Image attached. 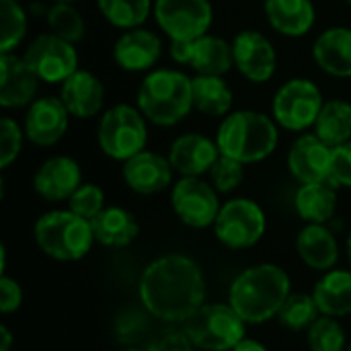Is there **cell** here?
Listing matches in <instances>:
<instances>
[{
	"mask_svg": "<svg viewBox=\"0 0 351 351\" xmlns=\"http://www.w3.org/2000/svg\"><path fill=\"white\" fill-rule=\"evenodd\" d=\"M140 300L160 321H189L206 300V282L199 265L185 255L154 259L140 278Z\"/></svg>",
	"mask_w": 351,
	"mask_h": 351,
	"instance_id": "cell-1",
	"label": "cell"
},
{
	"mask_svg": "<svg viewBox=\"0 0 351 351\" xmlns=\"http://www.w3.org/2000/svg\"><path fill=\"white\" fill-rule=\"evenodd\" d=\"M288 296V274L274 263H261L245 269L232 282L228 292V304L241 315L245 323L259 325L280 315Z\"/></svg>",
	"mask_w": 351,
	"mask_h": 351,
	"instance_id": "cell-2",
	"label": "cell"
},
{
	"mask_svg": "<svg viewBox=\"0 0 351 351\" xmlns=\"http://www.w3.org/2000/svg\"><path fill=\"white\" fill-rule=\"evenodd\" d=\"M278 140L280 132L276 119L253 109L232 111L222 119L216 132L220 154H226L243 165L261 162L271 156L278 148Z\"/></svg>",
	"mask_w": 351,
	"mask_h": 351,
	"instance_id": "cell-3",
	"label": "cell"
},
{
	"mask_svg": "<svg viewBox=\"0 0 351 351\" xmlns=\"http://www.w3.org/2000/svg\"><path fill=\"white\" fill-rule=\"evenodd\" d=\"M138 109L154 125H177L195 109L193 78L173 68L148 72L138 88Z\"/></svg>",
	"mask_w": 351,
	"mask_h": 351,
	"instance_id": "cell-4",
	"label": "cell"
},
{
	"mask_svg": "<svg viewBox=\"0 0 351 351\" xmlns=\"http://www.w3.org/2000/svg\"><path fill=\"white\" fill-rule=\"evenodd\" d=\"M33 234L37 247L56 261H78L95 243L90 220L74 214L72 210H53L43 214L35 222Z\"/></svg>",
	"mask_w": 351,
	"mask_h": 351,
	"instance_id": "cell-5",
	"label": "cell"
},
{
	"mask_svg": "<svg viewBox=\"0 0 351 351\" xmlns=\"http://www.w3.org/2000/svg\"><path fill=\"white\" fill-rule=\"evenodd\" d=\"M146 117L138 107L128 103H119L109 107L99 121L97 140L101 150L113 158L125 162L138 152L146 150L148 142V125Z\"/></svg>",
	"mask_w": 351,
	"mask_h": 351,
	"instance_id": "cell-6",
	"label": "cell"
},
{
	"mask_svg": "<svg viewBox=\"0 0 351 351\" xmlns=\"http://www.w3.org/2000/svg\"><path fill=\"white\" fill-rule=\"evenodd\" d=\"M245 325L230 304H204L185 321V333L199 350L232 351L245 339Z\"/></svg>",
	"mask_w": 351,
	"mask_h": 351,
	"instance_id": "cell-7",
	"label": "cell"
},
{
	"mask_svg": "<svg viewBox=\"0 0 351 351\" xmlns=\"http://www.w3.org/2000/svg\"><path fill=\"white\" fill-rule=\"evenodd\" d=\"M323 105V93L313 80L292 78L278 88L271 103V115L284 130L306 132L308 128H315Z\"/></svg>",
	"mask_w": 351,
	"mask_h": 351,
	"instance_id": "cell-8",
	"label": "cell"
},
{
	"mask_svg": "<svg viewBox=\"0 0 351 351\" xmlns=\"http://www.w3.org/2000/svg\"><path fill=\"white\" fill-rule=\"evenodd\" d=\"M267 228L265 214L259 204L247 197H237L220 208L214 222L218 241L228 249H249L257 245Z\"/></svg>",
	"mask_w": 351,
	"mask_h": 351,
	"instance_id": "cell-9",
	"label": "cell"
},
{
	"mask_svg": "<svg viewBox=\"0 0 351 351\" xmlns=\"http://www.w3.org/2000/svg\"><path fill=\"white\" fill-rule=\"evenodd\" d=\"M154 19L171 41H193L208 35L214 8L210 0H154Z\"/></svg>",
	"mask_w": 351,
	"mask_h": 351,
	"instance_id": "cell-10",
	"label": "cell"
},
{
	"mask_svg": "<svg viewBox=\"0 0 351 351\" xmlns=\"http://www.w3.org/2000/svg\"><path fill=\"white\" fill-rule=\"evenodd\" d=\"M29 68L43 82H64L78 70V53L74 43L53 35H37L23 53Z\"/></svg>",
	"mask_w": 351,
	"mask_h": 351,
	"instance_id": "cell-11",
	"label": "cell"
},
{
	"mask_svg": "<svg viewBox=\"0 0 351 351\" xmlns=\"http://www.w3.org/2000/svg\"><path fill=\"white\" fill-rule=\"evenodd\" d=\"M171 206L177 218L191 228H208L220 214L218 191L202 177H181L171 191Z\"/></svg>",
	"mask_w": 351,
	"mask_h": 351,
	"instance_id": "cell-12",
	"label": "cell"
},
{
	"mask_svg": "<svg viewBox=\"0 0 351 351\" xmlns=\"http://www.w3.org/2000/svg\"><path fill=\"white\" fill-rule=\"evenodd\" d=\"M288 169L300 185L331 183L333 148L317 134H302L294 140L288 152Z\"/></svg>",
	"mask_w": 351,
	"mask_h": 351,
	"instance_id": "cell-13",
	"label": "cell"
},
{
	"mask_svg": "<svg viewBox=\"0 0 351 351\" xmlns=\"http://www.w3.org/2000/svg\"><path fill=\"white\" fill-rule=\"evenodd\" d=\"M70 125V111L60 97H41L35 99L25 113V138L35 146L47 148L58 144Z\"/></svg>",
	"mask_w": 351,
	"mask_h": 351,
	"instance_id": "cell-14",
	"label": "cell"
},
{
	"mask_svg": "<svg viewBox=\"0 0 351 351\" xmlns=\"http://www.w3.org/2000/svg\"><path fill=\"white\" fill-rule=\"evenodd\" d=\"M232 56L234 68L251 82H267L276 74V47L259 31H241L232 41Z\"/></svg>",
	"mask_w": 351,
	"mask_h": 351,
	"instance_id": "cell-15",
	"label": "cell"
},
{
	"mask_svg": "<svg viewBox=\"0 0 351 351\" xmlns=\"http://www.w3.org/2000/svg\"><path fill=\"white\" fill-rule=\"evenodd\" d=\"M173 165L169 156L165 158L158 152L142 150L136 156L128 158L121 167V177L125 185L142 195H154L167 189L173 181Z\"/></svg>",
	"mask_w": 351,
	"mask_h": 351,
	"instance_id": "cell-16",
	"label": "cell"
},
{
	"mask_svg": "<svg viewBox=\"0 0 351 351\" xmlns=\"http://www.w3.org/2000/svg\"><path fill=\"white\" fill-rule=\"evenodd\" d=\"M37 86L39 78L23 56L0 53V105L4 109L29 107L35 101Z\"/></svg>",
	"mask_w": 351,
	"mask_h": 351,
	"instance_id": "cell-17",
	"label": "cell"
},
{
	"mask_svg": "<svg viewBox=\"0 0 351 351\" xmlns=\"http://www.w3.org/2000/svg\"><path fill=\"white\" fill-rule=\"evenodd\" d=\"M218 156L220 148L216 140L195 132L179 136L169 150V160L181 177H202L204 173H210Z\"/></svg>",
	"mask_w": 351,
	"mask_h": 351,
	"instance_id": "cell-18",
	"label": "cell"
},
{
	"mask_svg": "<svg viewBox=\"0 0 351 351\" xmlns=\"http://www.w3.org/2000/svg\"><path fill=\"white\" fill-rule=\"evenodd\" d=\"M82 185L80 165L70 156H51L37 169L33 177L35 191L45 202H64Z\"/></svg>",
	"mask_w": 351,
	"mask_h": 351,
	"instance_id": "cell-19",
	"label": "cell"
},
{
	"mask_svg": "<svg viewBox=\"0 0 351 351\" xmlns=\"http://www.w3.org/2000/svg\"><path fill=\"white\" fill-rule=\"evenodd\" d=\"M162 56V41L154 31L136 27L119 35L113 45V58L125 72H146Z\"/></svg>",
	"mask_w": 351,
	"mask_h": 351,
	"instance_id": "cell-20",
	"label": "cell"
},
{
	"mask_svg": "<svg viewBox=\"0 0 351 351\" xmlns=\"http://www.w3.org/2000/svg\"><path fill=\"white\" fill-rule=\"evenodd\" d=\"M60 99L70 111V115L80 119L95 117L105 103V86L99 76L88 70H76L62 82Z\"/></svg>",
	"mask_w": 351,
	"mask_h": 351,
	"instance_id": "cell-21",
	"label": "cell"
},
{
	"mask_svg": "<svg viewBox=\"0 0 351 351\" xmlns=\"http://www.w3.org/2000/svg\"><path fill=\"white\" fill-rule=\"evenodd\" d=\"M313 58L323 72L337 78H351L350 27H331L323 31L313 45Z\"/></svg>",
	"mask_w": 351,
	"mask_h": 351,
	"instance_id": "cell-22",
	"label": "cell"
},
{
	"mask_svg": "<svg viewBox=\"0 0 351 351\" xmlns=\"http://www.w3.org/2000/svg\"><path fill=\"white\" fill-rule=\"evenodd\" d=\"M263 8L269 25L286 37L306 35L317 19L313 0H265Z\"/></svg>",
	"mask_w": 351,
	"mask_h": 351,
	"instance_id": "cell-23",
	"label": "cell"
},
{
	"mask_svg": "<svg viewBox=\"0 0 351 351\" xmlns=\"http://www.w3.org/2000/svg\"><path fill=\"white\" fill-rule=\"evenodd\" d=\"M296 249L300 259L319 271L331 269L339 259V247L333 232L323 224H308L300 230L296 239Z\"/></svg>",
	"mask_w": 351,
	"mask_h": 351,
	"instance_id": "cell-24",
	"label": "cell"
},
{
	"mask_svg": "<svg viewBox=\"0 0 351 351\" xmlns=\"http://www.w3.org/2000/svg\"><path fill=\"white\" fill-rule=\"evenodd\" d=\"M90 224H93L95 241H99L103 247H113V249L128 247L130 243L136 241L140 232V224L136 216L119 206L105 208L97 218L90 220Z\"/></svg>",
	"mask_w": 351,
	"mask_h": 351,
	"instance_id": "cell-25",
	"label": "cell"
},
{
	"mask_svg": "<svg viewBox=\"0 0 351 351\" xmlns=\"http://www.w3.org/2000/svg\"><path fill=\"white\" fill-rule=\"evenodd\" d=\"M232 66H234L232 43H228L226 39L208 33L193 41L189 68H193L197 74L224 76Z\"/></svg>",
	"mask_w": 351,
	"mask_h": 351,
	"instance_id": "cell-26",
	"label": "cell"
},
{
	"mask_svg": "<svg viewBox=\"0 0 351 351\" xmlns=\"http://www.w3.org/2000/svg\"><path fill=\"white\" fill-rule=\"evenodd\" d=\"M315 302L325 317H346L351 313V271L335 269L315 286Z\"/></svg>",
	"mask_w": 351,
	"mask_h": 351,
	"instance_id": "cell-27",
	"label": "cell"
},
{
	"mask_svg": "<svg viewBox=\"0 0 351 351\" xmlns=\"http://www.w3.org/2000/svg\"><path fill=\"white\" fill-rule=\"evenodd\" d=\"M296 212L308 224H323L333 218L337 210V191L333 183L300 185L294 199Z\"/></svg>",
	"mask_w": 351,
	"mask_h": 351,
	"instance_id": "cell-28",
	"label": "cell"
},
{
	"mask_svg": "<svg viewBox=\"0 0 351 351\" xmlns=\"http://www.w3.org/2000/svg\"><path fill=\"white\" fill-rule=\"evenodd\" d=\"M234 95L224 76L197 74L193 78V107L208 117H226Z\"/></svg>",
	"mask_w": 351,
	"mask_h": 351,
	"instance_id": "cell-29",
	"label": "cell"
},
{
	"mask_svg": "<svg viewBox=\"0 0 351 351\" xmlns=\"http://www.w3.org/2000/svg\"><path fill=\"white\" fill-rule=\"evenodd\" d=\"M315 134L329 144L331 148H337L351 140V103L341 99L325 101L317 121H315Z\"/></svg>",
	"mask_w": 351,
	"mask_h": 351,
	"instance_id": "cell-30",
	"label": "cell"
},
{
	"mask_svg": "<svg viewBox=\"0 0 351 351\" xmlns=\"http://www.w3.org/2000/svg\"><path fill=\"white\" fill-rule=\"evenodd\" d=\"M97 6L107 23L125 31L144 25L154 10L152 0H97Z\"/></svg>",
	"mask_w": 351,
	"mask_h": 351,
	"instance_id": "cell-31",
	"label": "cell"
},
{
	"mask_svg": "<svg viewBox=\"0 0 351 351\" xmlns=\"http://www.w3.org/2000/svg\"><path fill=\"white\" fill-rule=\"evenodd\" d=\"M27 33V14L19 0H0V53L14 51Z\"/></svg>",
	"mask_w": 351,
	"mask_h": 351,
	"instance_id": "cell-32",
	"label": "cell"
},
{
	"mask_svg": "<svg viewBox=\"0 0 351 351\" xmlns=\"http://www.w3.org/2000/svg\"><path fill=\"white\" fill-rule=\"evenodd\" d=\"M45 21L49 25V31L70 43H78L86 35V25L82 14L74 8V4H51L47 8Z\"/></svg>",
	"mask_w": 351,
	"mask_h": 351,
	"instance_id": "cell-33",
	"label": "cell"
},
{
	"mask_svg": "<svg viewBox=\"0 0 351 351\" xmlns=\"http://www.w3.org/2000/svg\"><path fill=\"white\" fill-rule=\"evenodd\" d=\"M319 306L315 302V296L308 294H290L280 311V323L292 331L308 329L319 319Z\"/></svg>",
	"mask_w": 351,
	"mask_h": 351,
	"instance_id": "cell-34",
	"label": "cell"
},
{
	"mask_svg": "<svg viewBox=\"0 0 351 351\" xmlns=\"http://www.w3.org/2000/svg\"><path fill=\"white\" fill-rule=\"evenodd\" d=\"M346 331L333 317H321L308 327V348L313 351H343Z\"/></svg>",
	"mask_w": 351,
	"mask_h": 351,
	"instance_id": "cell-35",
	"label": "cell"
},
{
	"mask_svg": "<svg viewBox=\"0 0 351 351\" xmlns=\"http://www.w3.org/2000/svg\"><path fill=\"white\" fill-rule=\"evenodd\" d=\"M208 175H210V183L216 187V191L230 193L241 187V183L245 179V165L226 154H220Z\"/></svg>",
	"mask_w": 351,
	"mask_h": 351,
	"instance_id": "cell-36",
	"label": "cell"
},
{
	"mask_svg": "<svg viewBox=\"0 0 351 351\" xmlns=\"http://www.w3.org/2000/svg\"><path fill=\"white\" fill-rule=\"evenodd\" d=\"M68 210H72L74 214L93 220L97 218L103 210H105V193L99 185L95 183H82L72 197L68 199Z\"/></svg>",
	"mask_w": 351,
	"mask_h": 351,
	"instance_id": "cell-37",
	"label": "cell"
},
{
	"mask_svg": "<svg viewBox=\"0 0 351 351\" xmlns=\"http://www.w3.org/2000/svg\"><path fill=\"white\" fill-rule=\"evenodd\" d=\"M23 138L25 130L12 117L0 119V169H8L16 160L21 154Z\"/></svg>",
	"mask_w": 351,
	"mask_h": 351,
	"instance_id": "cell-38",
	"label": "cell"
},
{
	"mask_svg": "<svg viewBox=\"0 0 351 351\" xmlns=\"http://www.w3.org/2000/svg\"><path fill=\"white\" fill-rule=\"evenodd\" d=\"M331 183L335 187H350L351 189V140L333 148Z\"/></svg>",
	"mask_w": 351,
	"mask_h": 351,
	"instance_id": "cell-39",
	"label": "cell"
},
{
	"mask_svg": "<svg viewBox=\"0 0 351 351\" xmlns=\"http://www.w3.org/2000/svg\"><path fill=\"white\" fill-rule=\"evenodd\" d=\"M193 348L185 331H165L150 341L148 351H193Z\"/></svg>",
	"mask_w": 351,
	"mask_h": 351,
	"instance_id": "cell-40",
	"label": "cell"
},
{
	"mask_svg": "<svg viewBox=\"0 0 351 351\" xmlns=\"http://www.w3.org/2000/svg\"><path fill=\"white\" fill-rule=\"evenodd\" d=\"M21 302H23L21 286L14 280L2 276L0 278V313L2 315H10V313H14L21 306Z\"/></svg>",
	"mask_w": 351,
	"mask_h": 351,
	"instance_id": "cell-41",
	"label": "cell"
},
{
	"mask_svg": "<svg viewBox=\"0 0 351 351\" xmlns=\"http://www.w3.org/2000/svg\"><path fill=\"white\" fill-rule=\"evenodd\" d=\"M195 41V39H193ZM193 41H171V58L173 62L181 64V66H189V60H191V47H193Z\"/></svg>",
	"mask_w": 351,
	"mask_h": 351,
	"instance_id": "cell-42",
	"label": "cell"
},
{
	"mask_svg": "<svg viewBox=\"0 0 351 351\" xmlns=\"http://www.w3.org/2000/svg\"><path fill=\"white\" fill-rule=\"evenodd\" d=\"M232 351H267V348L261 346V343L255 341V339H243Z\"/></svg>",
	"mask_w": 351,
	"mask_h": 351,
	"instance_id": "cell-43",
	"label": "cell"
},
{
	"mask_svg": "<svg viewBox=\"0 0 351 351\" xmlns=\"http://www.w3.org/2000/svg\"><path fill=\"white\" fill-rule=\"evenodd\" d=\"M0 339H2V350L0 351H10V346H12V335H10V331H8V327L6 325H2L0 327Z\"/></svg>",
	"mask_w": 351,
	"mask_h": 351,
	"instance_id": "cell-44",
	"label": "cell"
},
{
	"mask_svg": "<svg viewBox=\"0 0 351 351\" xmlns=\"http://www.w3.org/2000/svg\"><path fill=\"white\" fill-rule=\"evenodd\" d=\"M53 4H74L76 0H51Z\"/></svg>",
	"mask_w": 351,
	"mask_h": 351,
	"instance_id": "cell-45",
	"label": "cell"
},
{
	"mask_svg": "<svg viewBox=\"0 0 351 351\" xmlns=\"http://www.w3.org/2000/svg\"><path fill=\"white\" fill-rule=\"evenodd\" d=\"M348 257H350V263H351V232H350V239H348Z\"/></svg>",
	"mask_w": 351,
	"mask_h": 351,
	"instance_id": "cell-46",
	"label": "cell"
},
{
	"mask_svg": "<svg viewBox=\"0 0 351 351\" xmlns=\"http://www.w3.org/2000/svg\"><path fill=\"white\" fill-rule=\"evenodd\" d=\"M346 2H348V4H350V6H351V0H346Z\"/></svg>",
	"mask_w": 351,
	"mask_h": 351,
	"instance_id": "cell-47",
	"label": "cell"
},
{
	"mask_svg": "<svg viewBox=\"0 0 351 351\" xmlns=\"http://www.w3.org/2000/svg\"><path fill=\"white\" fill-rule=\"evenodd\" d=\"M128 351H140V350H128Z\"/></svg>",
	"mask_w": 351,
	"mask_h": 351,
	"instance_id": "cell-48",
	"label": "cell"
},
{
	"mask_svg": "<svg viewBox=\"0 0 351 351\" xmlns=\"http://www.w3.org/2000/svg\"><path fill=\"white\" fill-rule=\"evenodd\" d=\"M348 351H351V346H350V350H348Z\"/></svg>",
	"mask_w": 351,
	"mask_h": 351,
	"instance_id": "cell-49",
	"label": "cell"
}]
</instances>
